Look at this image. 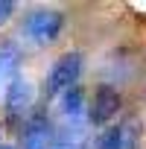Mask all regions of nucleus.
I'll return each instance as SVG.
<instances>
[{
  "label": "nucleus",
  "mask_w": 146,
  "mask_h": 149,
  "mask_svg": "<svg viewBox=\"0 0 146 149\" xmlns=\"http://www.w3.org/2000/svg\"><path fill=\"white\" fill-rule=\"evenodd\" d=\"M61 29H64V15H58L56 9H35L24 21V35L38 47L53 44L61 35Z\"/></svg>",
  "instance_id": "f03ea898"
},
{
  "label": "nucleus",
  "mask_w": 146,
  "mask_h": 149,
  "mask_svg": "<svg viewBox=\"0 0 146 149\" xmlns=\"http://www.w3.org/2000/svg\"><path fill=\"white\" fill-rule=\"evenodd\" d=\"M18 61H21V53L15 47H0V79L9 76V73H15Z\"/></svg>",
  "instance_id": "6e6552de"
},
{
  "label": "nucleus",
  "mask_w": 146,
  "mask_h": 149,
  "mask_svg": "<svg viewBox=\"0 0 146 149\" xmlns=\"http://www.w3.org/2000/svg\"><path fill=\"white\" fill-rule=\"evenodd\" d=\"M120 94L111 88V85H102V88H97L94 91V100H91V105H88V120L94 123V126H108L117 114H120Z\"/></svg>",
  "instance_id": "20e7f679"
},
{
  "label": "nucleus",
  "mask_w": 146,
  "mask_h": 149,
  "mask_svg": "<svg viewBox=\"0 0 146 149\" xmlns=\"http://www.w3.org/2000/svg\"><path fill=\"white\" fill-rule=\"evenodd\" d=\"M97 149H126V129L123 126H108L102 137L97 140Z\"/></svg>",
  "instance_id": "0eeeda50"
},
{
  "label": "nucleus",
  "mask_w": 146,
  "mask_h": 149,
  "mask_svg": "<svg viewBox=\"0 0 146 149\" xmlns=\"http://www.w3.org/2000/svg\"><path fill=\"white\" fill-rule=\"evenodd\" d=\"M12 12H15V3H9V0H3L0 3V26H3L9 18H12Z\"/></svg>",
  "instance_id": "1a4fd4ad"
},
{
  "label": "nucleus",
  "mask_w": 146,
  "mask_h": 149,
  "mask_svg": "<svg viewBox=\"0 0 146 149\" xmlns=\"http://www.w3.org/2000/svg\"><path fill=\"white\" fill-rule=\"evenodd\" d=\"M53 126L47 117H29L26 129H24V149H53Z\"/></svg>",
  "instance_id": "39448f33"
},
{
  "label": "nucleus",
  "mask_w": 146,
  "mask_h": 149,
  "mask_svg": "<svg viewBox=\"0 0 146 149\" xmlns=\"http://www.w3.org/2000/svg\"><path fill=\"white\" fill-rule=\"evenodd\" d=\"M82 53L79 50H70V53H61L53 64H50V73H47V94L53 97H61L67 94L70 88H76L79 76H82Z\"/></svg>",
  "instance_id": "f257e3e1"
},
{
  "label": "nucleus",
  "mask_w": 146,
  "mask_h": 149,
  "mask_svg": "<svg viewBox=\"0 0 146 149\" xmlns=\"http://www.w3.org/2000/svg\"><path fill=\"white\" fill-rule=\"evenodd\" d=\"M0 149H15V146H0Z\"/></svg>",
  "instance_id": "9b49d317"
},
{
  "label": "nucleus",
  "mask_w": 146,
  "mask_h": 149,
  "mask_svg": "<svg viewBox=\"0 0 146 149\" xmlns=\"http://www.w3.org/2000/svg\"><path fill=\"white\" fill-rule=\"evenodd\" d=\"M32 102H35V88H32V82L24 79V76H15V79L6 85V94H3V111H6V117H9L12 123L24 120V117L29 114Z\"/></svg>",
  "instance_id": "7ed1b4c3"
},
{
  "label": "nucleus",
  "mask_w": 146,
  "mask_h": 149,
  "mask_svg": "<svg viewBox=\"0 0 146 149\" xmlns=\"http://www.w3.org/2000/svg\"><path fill=\"white\" fill-rule=\"evenodd\" d=\"M58 111L64 114V120L67 123H82L85 117H88V108H85V94L79 91V88H70L67 94H61L58 97Z\"/></svg>",
  "instance_id": "423d86ee"
},
{
  "label": "nucleus",
  "mask_w": 146,
  "mask_h": 149,
  "mask_svg": "<svg viewBox=\"0 0 146 149\" xmlns=\"http://www.w3.org/2000/svg\"><path fill=\"white\" fill-rule=\"evenodd\" d=\"M53 149H79V146H76V143H70V140H56Z\"/></svg>",
  "instance_id": "9d476101"
}]
</instances>
